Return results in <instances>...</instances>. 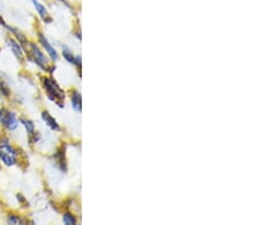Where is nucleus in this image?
<instances>
[{"label":"nucleus","mask_w":256,"mask_h":225,"mask_svg":"<svg viewBox=\"0 0 256 225\" xmlns=\"http://www.w3.org/2000/svg\"><path fill=\"white\" fill-rule=\"evenodd\" d=\"M31 2L33 3V6H34V8L36 9V11H38V14L40 15V17L42 18V20L44 23H52V17L50 15H49V13L46 9V7H44V5H41V3L38 1V0H31Z\"/></svg>","instance_id":"7"},{"label":"nucleus","mask_w":256,"mask_h":225,"mask_svg":"<svg viewBox=\"0 0 256 225\" xmlns=\"http://www.w3.org/2000/svg\"><path fill=\"white\" fill-rule=\"evenodd\" d=\"M42 120L52 131H60V124L48 112H42Z\"/></svg>","instance_id":"10"},{"label":"nucleus","mask_w":256,"mask_h":225,"mask_svg":"<svg viewBox=\"0 0 256 225\" xmlns=\"http://www.w3.org/2000/svg\"><path fill=\"white\" fill-rule=\"evenodd\" d=\"M0 124H2L7 130L14 131L18 128V120L15 113L5 108H0Z\"/></svg>","instance_id":"3"},{"label":"nucleus","mask_w":256,"mask_h":225,"mask_svg":"<svg viewBox=\"0 0 256 225\" xmlns=\"http://www.w3.org/2000/svg\"><path fill=\"white\" fill-rule=\"evenodd\" d=\"M44 88L46 90L49 99L58 105L60 108L64 107L65 93L55 80L52 77H44Z\"/></svg>","instance_id":"1"},{"label":"nucleus","mask_w":256,"mask_h":225,"mask_svg":"<svg viewBox=\"0 0 256 225\" xmlns=\"http://www.w3.org/2000/svg\"><path fill=\"white\" fill-rule=\"evenodd\" d=\"M0 161L7 166H13L18 163V153L8 140L0 141Z\"/></svg>","instance_id":"2"},{"label":"nucleus","mask_w":256,"mask_h":225,"mask_svg":"<svg viewBox=\"0 0 256 225\" xmlns=\"http://www.w3.org/2000/svg\"><path fill=\"white\" fill-rule=\"evenodd\" d=\"M62 49H63V57L68 63L76 65V67L81 66V57L79 55H74L71 49L66 46H63Z\"/></svg>","instance_id":"6"},{"label":"nucleus","mask_w":256,"mask_h":225,"mask_svg":"<svg viewBox=\"0 0 256 225\" xmlns=\"http://www.w3.org/2000/svg\"><path fill=\"white\" fill-rule=\"evenodd\" d=\"M39 39H40L41 44H42V47L44 48V51H47V54L49 57H50V59L54 61L58 59V54H57L56 49L52 46L50 42L47 40L46 36H44V34H39Z\"/></svg>","instance_id":"5"},{"label":"nucleus","mask_w":256,"mask_h":225,"mask_svg":"<svg viewBox=\"0 0 256 225\" xmlns=\"http://www.w3.org/2000/svg\"><path fill=\"white\" fill-rule=\"evenodd\" d=\"M63 222L66 225H76L78 221L76 216L71 214V213H65L63 216Z\"/></svg>","instance_id":"12"},{"label":"nucleus","mask_w":256,"mask_h":225,"mask_svg":"<svg viewBox=\"0 0 256 225\" xmlns=\"http://www.w3.org/2000/svg\"><path fill=\"white\" fill-rule=\"evenodd\" d=\"M0 93H2V95H4L5 97H8L10 96V88H8V84L6 83V81L4 80V79H2V77H0Z\"/></svg>","instance_id":"13"},{"label":"nucleus","mask_w":256,"mask_h":225,"mask_svg":"<svg viewBox=\"0 0 256 225\" xmlns=\"http://www.w3.org/2000/svg\"><path fill=\"white\" fill-rule=\"evenodd\" d=\"M71 104L73 109L76 112L80 113L82 110V98H81V93L79 91H74L71 93Z\"/></svg>","instance_id":"9"},{"label":"nucleus","mask_w":256,"mask_h":225,"mask_svg":"<svg viewBox=\"0 0 256 225\" xmlns=\"http://www.w3.org/2000/svg\"><path fill=\"white\" fill-rule=\"evenodd\" d=\"M31 48V59L34 61V63L38 65L40 68H42L44 71H47L49 65H48V59L46 58V56L44 55V52L40 50L39 47L36 46V43H31L30 44Z\"/></svg>","instance_id":"4"},{"label":"nucleus","mask_w":256,"mask_h":225,"mask_svg":"<svg viewBox=\"0 0 256 225\" xmlns=\"http://www.w3.org/2000/svg\"><path fill=\"white\" fill-rule=\"evenodd\" d=\"M20 122L23 123V125H24V128H26V130L28 137H30V138L34 137V141H36V131H34V124H33V123L30 120H26V118H22V120H20Z\"/></svg>","instance_id":"11"},{"label":"nucleus","mask_w":256,"mask_h":225,"mask_svg":"<svg viewBox=\"0 0 256 225\" xmlns=\"http://www.w3.org/2000/svg\"><path fill=\"white\" fill-rule=\"evenodd\" d=\"M7 43L10 44L12 51H13V54L15 55L16 58L22 61L23 58H24V51H23L22 47H20V44L18 42V41H15L14 39H12V38L7 39Z\"/></svg>","instance_id":"8"},{"label":"nucleus","mask_w":256,"mask_h":225,"mask_svg":"<svg viewBox=\"0 0 256 225\" xmlns=\"http://www.w3.org/2000/svg\"><path fill=\"white\" fill-rule=\"evenodd\" d=\"M7 221L10 224H23L24 221L22 218H20L18 215H10L7 218Z\"/></svg>","instance_id":"14"}]
</instances>
